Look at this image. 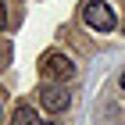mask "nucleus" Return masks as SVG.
<instances>
[{
  "label": "nucleus",
  "mask_w": 125,
  "mask_h": 125,
  "mask_svg": "<svg viewBox=\"0 0 125 125\" xmlns=\"http://www.w3.org/2000/svg\"><path fill=\"white\" fill-rule=\"evenodd\" d=\"M122 89H125V72H122Z\"/></svg>",
  "instance_id": "0eeeda50"
},
{
  "label": "nucleus",
  "mask_w": 125,
  "mask_h": 125,
  "mask_svg": "<svg viewBox=\"0 0 125 125\" xmlns=\"http://www.w3.org/2000/svg\"><path fill=\"white\" fill-rule=\"evenodd\" d=\"M82 21L93 32H115L118 29V14L107 0H86L82 4Z\"/></svg>",
  "instance_id": "f257e3e1"
},
{
  "label": "nucleus",
  "mask_w": 125,
  "mask_h": 125,
  "mask_svg": "<svg viewBox=\"0 0 125 125\" xmlns=\"http://www.w3.org/2000/svg\"><path fill=\"white\" fill-rule=\"evenodd\" d=\"M11 122H14V125H43V118L36 115V107H32V104H18Z\"/></svg>",
  "instance_id": "20e7f679"
},
{
  "label": "nucleus",
  "mask_w": 125,
  "mask_h": 125,
  "mask_svg": "<svg viewBox=\"0 0 125 125\" xmlns=\"http://www.w3.org/2000/svg\"><path fill=\"white\" fill-rule=\"evenodd\" d=\"M7 21H11V14H7V0H0V32L7 29Z\"/></svg>",
  "instance_id": "39448f33"
},
{
  "label": "nucleus",
  "mask_w": 125,
  "mask_h": 125,
  "mask_svg": "<svg viewBox=\"0 0 125 125\" xmlns=\"http://www.w3.org/2000/svg\"><path fill=\"white\" fill-rule=\"evenodd\" d=\"M122 36H125V18H122Z\"/></svg>",
  "instance_id": "423d86ee"
},
{
  "label": "nucleus",
  "mask_w": 125,
  "mask_h": 125,
  "mask_svg": "<svg viewBox=\"0 0 125 125\" xmlns=\"http://www.w3.org/2000/svg\"><path fill=\"white\" fill-rule=\"evenodd\" d=\"M0 118H4V111H0Z\"/></svg>",
  "instance_id": "6e6552de"
},
{
  "label": "nucleus",
  "mask_w": 125,
  "mask_h": 125,
  "mask_svg": "<svg viewBox=\"0 0 125 125\" xmlns=\"http://www.w3.org/2000/svg\"><path fill=\"white\" fill-rule=\"evenodd\" d=\"M43 72L64 82V79H72V75H75V61L68 57V54H61V50H50L47 57H43Z\"/></svg>",
  "instance_id": "7ed1b4c3"
},
{
  "label": "nucleus",
  "mask_w": 125,
  "mask_h": 125,
  "mask_svg": "<svg viewBox=\"0 0 125 125\" xmlns=\"http://www.w3.org/2000/svg\"><path fill=\"white\" fill-rule=\"evenodd\" d=\"M39 104L50 115H64L68 107H72V93L64 89V82H47V86L39 89Z\"/></svg>",
  "instance_id": "f03ea898"
}]
</instances>
